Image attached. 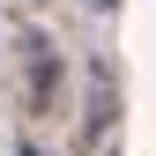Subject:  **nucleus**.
Instances as JSON below:
<instances>
[{
	"label": "nucleus",
	"mask_w": 156,
	"mask_h": 156,
	"mask_svg": "<svg viewBox=\"0 0 156 156\" xmlns=\"http://www.w3.org/2000/svg\"><path fill=\"white\" fill-rule=\"evenodd\" d=\"M112 126V74L97 67V82H89V134H104Z\"/></svg>",
	"instance_id": "1"
}]
</instances>
